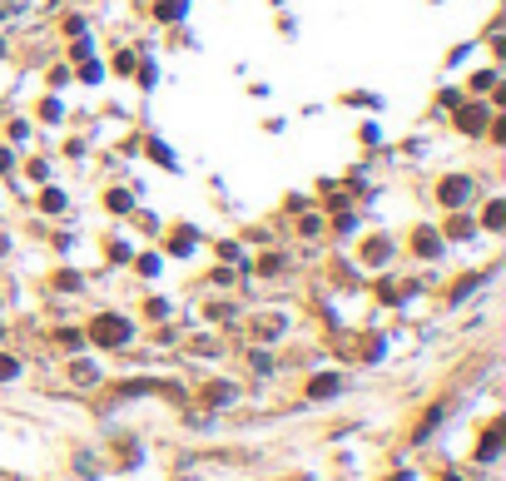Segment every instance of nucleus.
Masks as SVG:
<instances>
[{"label":"nucleus","instance_id":"1","mask_svg":"<svg viewBox=\"0 0 506 481\" xmlns=\"http://www.w3.org/2000/svg\"><path fill=\"white\" fill-rule=\"evenodd\" d=\"M95 338H100V343H124V338H129V328H124V318H100Z\"/></svg>","mask_w":506,"mask_h":481},{"label":"nucleus","instance_id":"2","mask_svg":"<svg viewBox=\"0 0 506 481\" xmlns=\"http://www.w3.org/2000/svg\"><path fill=\"white\" fill-rule=\"evenodd\" d=\"M467 193H472L467 179H447V184H442V203H447V208H462V198H467Z\"/></svg>","mask_w":506,"mask_h":481}]
</instances>
